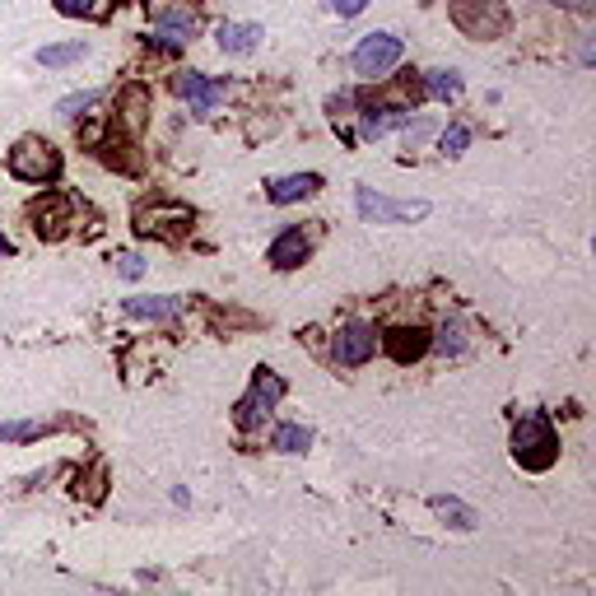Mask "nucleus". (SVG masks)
<instances>
[{"label":"nucleus","instance_id":"obj_4","mask_svg":"<svg viewBox=\"0 0 596 596\" xmlns=\"http://www.w3.org/2000/svg\"><path fill=\"white\" fill-rule=\"evenodd\" d=\"M401 52H406V47H401V38H392V33H368V38L354 47L350 61H354V70H359V75L378 80V75H387V70L401 61Z\"/></svg>","mask_w":596,"mask_h":596},{"label":"nucleus","instance_id":"obj_28","mask_svg":"<svg viewBox=\"0 0 596 596\" xmlns=\"http://www.w3.org/2000/svg\"><path fill=\"white\" fill-rule=\"evenodd\" d=\"M5 252H10V243H5V238H0V257H5Z\"/></svg>","mask_w":596,"mask_h":596},{"label":"nucleus","instance_id":"obj_5","mask_svg":"<svg viewBox=\"0 0 596 596\" xmlns=\"http://www.w3.org/2000/svg\"><path fill=\"white\" fill-rule=\"evenodd\" d=\"M359 215L373 219V224H410V219H424L429 215V205L424 201H387V196H378V191L359 187Z\"/></svg>","mask_w":596,"mask_h":596},{"label":"nucleus","instance_id":"obj_14","mask_svg":"<svg viewBox=\"0 0 596 596\" xmlns=\"http://www.w3.org/2000/svg\"><path fill=\"white\" fill-rule=\"evenodd\" d=\"M191 33H196L191 14H163L159 28H154V38H159L163 47H182V42H191Z\"/></svg>","mask_w":596,"mask_h":596},{"label":"nucleus","instance_id":"obj_16","mask_svg":"<svg viewBox=\"0 0 596 596\" xmlns=\"http://www.w3.org/2000/svg\"><path fill=\"white\" fill-rule=\"evenodd\" d=\"M406 122H410V112H401V108H373L364 117V136L378 140V136H387L392 126H406Z\"/></svg>","mask_w":596,"mask_h":596},{"label":"nucleus","instance_id":"obj_18","mask_svg":"<svg viewBox=\"0 0 596 596\" xmlns=\"http://www.w3.org/2000/svg\"><path fill=\"white\" fill-rule=\"evenodd\" d=\"M89 52L84 42H61V47H42L38 52V66H70V61H80Z\"/></svg>","mask_w":596,"mask_h":596},{"label":"nucleus","instance_id":"obj_17","mask_svg":"<svg viewBox=\"0 0 596 596\" xmlns=\"http://www.w3.org/2000/svg\"><path fill=\"white\" fill-rule=\"evenodd\" d=\"M112 5H117V0H56V10L61 14H70V19H108L112 14Z\"/></svg>","mask_w":596,"mask_h":596},{"label":"nucleus","instance_id":"obj_3","mask_svg":"<svg viewBox=\"0 0 596 596\" xmlns=\"http://www.w3.org/2000/svg\"><path fill=\"white\" fill-rule=\"evenodd\" d=\"M452 24L466 33V38H499L508 33V10L503 0H452Z\"/></svg>","mask_w":596,"mask_h":596},{"label":"nucleus","instance_id":"obj_11","mask_svg":"<svg viewBox=\"0 0 596 596\" xmlns=\"http://www.w3.org/2000/svg\"><path fill=\"white\" fill-rule=\"evenodd\" d=\"M261 42V24H224L219 28V47L229 56H247Z\"/></svg>","mask_w":596,"mask_h":596},{"label":"nucleus","instance_id":"obj_26","mask_svg":"<svg viewBox=\"0 0 596 596\" xmlns=\"http://www.w3.org/2000/svg\"><path fill=\"white\" fill-rule=\"evenodd\" d=\"M38 434V424H5L0 429V438H33Z\"/></svg>","mask_w":596,"mask_h":596},{"label":"nucleus","instance_id":"obj_22","mask_svg":"<svg viewBox=\"0 0 596 596\" xmlns=\"http://www.w3.org/2000/svg\"><path fill=\"white\" fill-rule=\"evenodd\" d=\"M168 219H173V224H187L191 215L173 205V210H168ZM136 229H140V233H163V215H149V210H140V224H136Z\"/></svg>","mask_w":596,"mask_h":596},{"label":"nucleus","instance_id":"obj_24","mask_svg":"<svg viewBox=\"0 0 596 596\" xmlns=\"http://www.w3.org/2000/svg\"><path fill=\"white\" fill-rule=\"evenodd\" d=\"M98 98H103V94H80V98H61V103H56V112H61V117H75V108H89V103H98Z\"/></svg>","mask_w":596,"mask_h":596},{"label":"nucleus","instance_id":"obj_1","mask_svg":"<svg viewBox=\"0 0 596 596\" xmlns=\"http://www.w3.org/2000/svg\"><path fill=\"white\" fill-rule=\"evenodd\" d=\"M513 457L522 461L527 471H550V466H555L559 438H555V424H550L545 410L522 415V424H517V434H513Z\"/></svg>","mask_w":596,"mask_h":596},{"label":"nucleus","instance_id":"obj_7","mask_svg":"<svg viewBox=\"0 0 596 596\" xmlns=\"http://www.w3.org/2000/svg\"><path fill=\"white\" fill-rule=\"evenodd\" d=\"M373 350H378V331L368 322H350L345 331H336V345H331L340 368H359L364 359H373Z\"/></svg>","mask_w":596,"mask_h":596},{"label":"nucleus","instance_id":"obj_21","mask_svg":"<svg viewBox=\"0 0 596 596\" xmlns=\"http://www.w3.org/2000/svg\"><path fill=\"white\" fill-rule=\"evenodd\" d=\"M429 94H434V98H457L461 80L452 75V70H429Z\"/></svg>","mask_w":596,"mask_h":596},{"label":"nucleus","instance_id":"obj_10","mask_svg":"<svg viewBox=\"0 0 596 596\" xmlns=\"http://www.w3.org/2000/svg\"><path fill=\"white\" fill-rule=\"evenodd\" d=\"M33 219H38L33 229H42L47 238H56L61 224H70V201H66V196H47V201L33 205Z\"/></svg>","mask_w":596,"mask_h":596},{"label":"nucleus","instance_id":"obj_2","mask_svg":"<svg viewBox=\"0 0 596 596\" xmlns=\"http://www.w3.org/2000/svg\"><path fill=\"white\" fill-rule=\"evenodd\" d=\"M10 173L19 177V182H33V187L56 182V177H61V149H52L38 136H24L10 149Z\"/></svg>","mask_w":596,"mask_h":596},{"label":"nucleus","instance_id":"obj_8","mask_svg":"<svg viewBox=\"0 0 596 596\" xmlns=\"http://www.w3.org/2000/svg\"><path fill=\"white\" fill-rule=\"evenodd\" d=\"M173 89H177L182 98H187V103H191L196 112H215V103L224 98V89H219L215 80H205V75H177Z\"/></svg>","mask_w":596,"mask_h":596},{"label":"nucleus","instance_id":"obj_23","mask_svg":"<svg viewBox=\"0 0 596 596\" xmlns=\"http://www.w3.org/2000/svg\"><path fill=\"white\" fill-rule=\"evenodd\" d=\"M466 145H471V131H466V126H452V131H443V154H452V159H457Z\"/></svg>","mask_w":596,"mask_h":596},{"label":"nucleus","instance_id":"obj_13","mask_svg":"<svg viewBox=\"0 0 596 596\" xmlns=\"http://www.w3.org/2000/svg\"><path fill=\"white\" fill-rule=\"evenodd\" d=\"M387 350H392L396 364H410V359H420V354L429 350V336H424V331H392V336H387Z\"/></svg>","mask_w":596,"mask_h":596},{"label":"nucleus","instance_id":"obj_19","mask_svg":"<svg viewBox=\"0 0 596 596\" xmlns=\"http://www.w3.org/2000/svg\"><path fill=\"white\" fill-rule=\"evenodd\" d=\"M308 443H312V429H303V424H285V429H275V447H280V452H303Z\"/></svg>","mask_w":596,"mask_h":596},{"label":"nucleus","instance_id":"obj_20","mask_svg":"<svg viewBox=\"0 0 596 596\" xmlns=\"http://www.w3.org/2000/svg\"><path fill=\"white\" fill-rule=\"evenodd\" d=\"M434 513L438 517H452V527H466V531L475 527V513H471V508H461L457 499H434Z\"/></svg>","mask_w":596,"mask_h":596},{"label":"nucleus","instance_id":"obj_12","mask_svg":"<svg viewBox=\"0 0 596 596\" xmlns=\"http://www.w3.org/2000/svg\"><path fill=\"white\" fill-rule=\"evenodd\" d=\"M317 187H322V177H317V173L280 177V182H271V201L275 205H289V201H298V196H312Z\"/></svg>","mask_w":596,"mask_h":596},{"label":"nucleus","instance_id":"obj_27","mask_svg":"<svg viewBox=\"0 0 596 596\" xmlns=\"http://www.w3.org/2000/svg\"><path fill=\"white\" fill-rule=\"evenodd\" d=\"M364 5H368V0H331V10L345 14V19H354V14L364 10Z\"/></svg>","mask_w":596,"mask_h":596},{"label":"nucleus","instance_id":"obj_25","mask_svg":"<svg viewBox=\"0 0 596 596\" xmlns=\"http://www.w3.org/2000/svg\"><path fill=\"white\" fill-rule=\"evenodd\" d=\"M122 275H126V280H140V275H145V261L126 252V257H122Z\"/></svg>","mask_w":596,"mask_h":596},{"label":"nucleus","instance_id":"obj_9","mask_svg":"<svg viewBox=\"0 0 596 596\" xmlns=\"http://www.w3.org/2000/svg\"><path fill=\"white\" fill-rule=\"evenodd\" d=\"M266 257H271V266H280V271H294L298 261L308 257V238H303L298 229L280 233V238L271 243V252H266Z\"/></svg>","mask_w":596,"mask_h":596},{"label":"nucleus","instance_id":"obj_6","mask_svg":"<svg viewBox=\"0 0 596 596\" xmlns=\"http://www.w3.org/2000/svg\"><path fill=\"white\" fill-rule=\"evenodd\" d=\"M280 396H285V378H280V373H266V368H261L257 382H252V396H247L243 406H238V424H243V429L261 424V420H266V415L275 410V401H280Z\"/></svg>","mask_w":596,"mask_h":596},{"label":"nucleus","instance_id":"obj_15","mask_svg":"<svg viewBox=\"0 0 596 596\" xmlns=\"http://www.w3.org/2000/svg\"><path fill=\"white\" fill-rule=\"evenodd\" d=\"M126 312L131 317H177L182 312V298L163 294V298H126Z\"/></svg>","mask_w":596,"mask_h":596}]
</instances>
